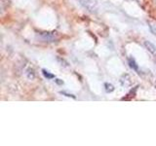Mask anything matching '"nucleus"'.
I'll list each match as a JSON object with an SVG mask.
<instances>
[{"instance_id":"obj_4","label":"nucleus","mask_w":156,"mask_h":146,"mask_svg":"<svg viewBox=\"0 0 156 146\" xmlns=\"http://www.w3.org/2000/svg\"><path fill=\"white\" fill-rule=\"evenodd\" d=\"M42 71H43V74H44V76L47 77L48 79H52V78H54V75H53V74H50V73H49L48 71H46L45 69H43Z\"/></svg>"},{"instance_id":"obj_5","label":"nucleus","mask_w":156,"mask_h":146,"mask_svg":"<svg viewBox=\"0 0 156 146\" xmlns=\"http://www.w3.org/2000/svg\"><path fill=\"white\" fill-rule=\"evenodd\" d=\"M105 87H106V92H112V91H113L114 89H113V86H112V85H110V84H107V83H106V84H105Z\"/></svg>"},{"instance_id":"obj_3","label":"nucleus","mask_w":156,"mask_h":146,"mask_svg":"<svg viewBox=\"0 0 156 146\" xmlns=\"http://www.w3.org/2000/svg\"><path fill=\"white\" fill-rule=\"evenodd\" d=\"M128 61H129V65H130V67H131V68H133V69H134L135 71L139 72V66H138V64H136V62L135 61L134 58L129 57Z\"/></svg>"},{"instance_id":"obj_1","label":"nucleus","mask_w":156,"mask_h":146,"mask_svg":"<svg viewBox=\"0 0 156 146\" xmlns=\"http://www.w3.org/2000/svg\"><path fill=\"white\" fill-rule=\"evenodd\" d=\"M86 10L91 13H95L99 9V3L98 0H77Z\"/></svg>"},{"instance_id":"obj_6","label":"nucleus","mask_w":156,"mask_h":146,"mask_svg":"<svg viewBox=\"0 0 156 146\" xmlns=\"http://www.w3.org/2000/svg\"><path fill=\"white\" fill-rule=\"evenodd\" d=\"M61 94H62V95H66V96H71V97H73V99H75V96H73V95H69V94H66V92H61Z\"/></svg>"},{"instance_id":"obj_2","label":"nucleus","mask_w":156,"mask_h":146,"mask_svg":"<svg viewBox=\"0 0 156 146\" xmlns=\"http://www.w3.org/2000/svg\"><path fill=\"white\" fill-rule=\"evenodd\" d=\"M144 46L146 48V50L150 53V55L152 56V57L154 58L156 62V47L149 41H144Z\"/></svg>"}]
</instances>
